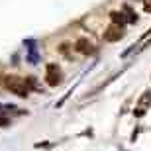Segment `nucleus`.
Wrapping results in <instances>:
<instances>
[{
    "instance_id": "nucleus-7",
    "label": "nucleus",
    "mask_w": 151,
    "mask_h": 151,
    "mask_svg": "<svg viewBox=\"0 0 151 151\" xmlns=\"http://www.w3.org/2000/svg\"><path fill=\"white\" fill-rule=\"evenodd\" d=\"M124 12L128 14L126 22H137V14H134V12H132V8H128V6H126V8H124Z\"/></svg>"
},
{
    "instance_id": "nucleus-1",
    "label": "nucleus",
    "mask_w": 151,
    "mask_h": 151,
    "mask_svg": "<svg viewBox=\"0 0 151 151\" xmlns=\"http://www.w3.org/2000/svg\"><path fill=\"white\" fill-rule=\"evenodd\" d=\"M4 86L10 92H14L16 96H22V98H26V96L29 94V84L26 78H20V77H6L4 81Z\"/></svg>"
},
{
    "instance_id": "nucleus-5",
    "label": "nucleus",
    "mask_w": 151,
    "mask_h": 151,
    "mask_svg": "<svg viewBox=\"0 0 151 151\" xmlns=\"http://www.w3.org/2000/svg\"><path fill=\"white\" fill-rule=\"evenodd\" d=\"M110 18H112V22L118 24V26H124L126 24V18H124L122 12H110Z\"/></svg>"
},
{
    "instance_id": "nucleus-6",
    "label": "nucleus",
    "mask_w": 151,
    "mask_h": 151,
    "mask_svg": "<svg viewBox=\"0 0 151 151\" xmlns=\"http://www.w3.org/2000/svg\"><path fill=\"white\" fill-rule=\"evenodd\" d=\"M147 104H151V92H145V94L141 96L139 106H137V108H143V110H145V106H147Z\"/></svg>"
},
{
    "instance_id": "nucleus-3",
    "label": "nucleus",
    "mask_w": 151,
    "mask_h": 151,
    "mask_svg": "<svg viewBox=\"0 0 151 151\" xmlns=\"http://www.w3.org/2000/svg\"><path fill=\"white\" fill-rule=\"evenodd\" d=\"M122 37H124V29H122V26H118V24H112V26L106 28V32H104V41H110V43L120 41Z\"/></svg>"
},
{
    "instance_id": "nucleus-8",
    "label": "nucleus",
    "mask_w": 151,
    "mask_h": 151,
    "mask_svg": "<svg viewBox=\"0 0 151 151\" xmlns=\"http://www.w3.org/2000/svg\"><path fill=\"white\" fill-rule=\"evenodd\" d=\"M8 126H10V120L6 116H0V128H8Z\"/></svg>"
},
{
    "instance_id": "nucleus-2",
    "label": "nucleus",
    "mask_w": 151,
    "mask_h": 151,
    "mask_svg": "<svg viewBox=\"0 0 151 151\" xmlns=\"http://www.w3.org/2000/svg\"><path fill=\"white\" fill-rule=\"evenodd\" d=\"M61 71L57 65H47V73H45V81L49 86H57V84H61Z\"/></svg>"
},
{
    "instance_id": "nucleus-4",
    "label": "nucleus",
    "mask_w": 151,
    "mask_h": 151,
    "mask_svg": "<svg viewBox=\"0 0 151 151\" xmlns=\"http://www.w3.org/2000/svg\"><path fill=\"white\" fill-rule=\"evenodd\" d=\"M75 49H77L78 53H83V55H88V53H94V45L90 43L86 37H81V39H77Z\"/></svg>"
},
{
    "instance_id": "nucleus-9",
    "label": "nucleus",
    "mask_w": 151,
    "mask_h": 151,
    "mask_svg": "<svg viewBox=\"0 0 151 151\" xmlns=\"http://www.w3.org/2000/svg\"><path fill=\"white\" fill-rule=\"evenodd\" d=\"M143 8L145 12H151V0H143Z\"/></svg>"
}]
</instances>
